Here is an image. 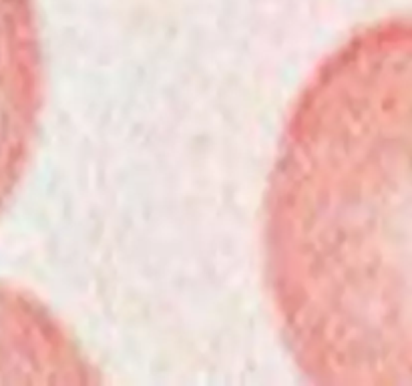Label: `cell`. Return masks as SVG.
Returning <instances> with one entry per match:
<instances>
[{"instance_id": "1", "label": "cell", "mask_w": 412, "mask_h": 386, "mask_svg": "<svg viewBox=\"0 0 412 386\" xmlns=\"http://www.w3.org/2000/svg\"><path fill=\"white\" fill-rule=\"evenodd\" d=\"M274 324L310 385L412 386V19L316 64L262 206Z\"/></svg>"}]
</instances>
